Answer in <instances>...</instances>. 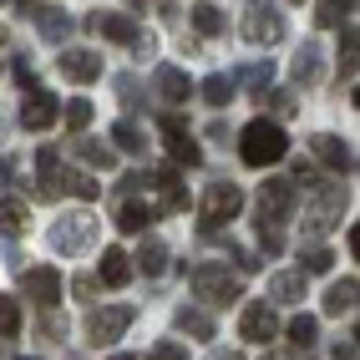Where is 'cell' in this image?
I'll use <instances>...</instances> for the list:
<instances>
[{
    "instance_id": "1",
    "label": "cell",
    "mask_w": 360,
    "mask_h": 360,
    "mask_svg": "<svg viewBox=\"0 0 360 360\" xmlns=\"http://www.w3.org/2000/svg\"><path fill=\"white\" fill-rule=\"evenodd\" d=\"M284 153H290V137H284V127L269 122V117H254V122L238 132V158L249 167H274V162H284Z\"/></svg>"
},
{
    "instance_id": "2",
    "label": "cell",
    "mask_w": 360,
    "mask_h": 360,
    "mask_svg": "<svg viewBox=\"0 0 360 360\" xmlns=\"http://www.w3.org/2000/svg\"><path fill=\"white\" fill-rule=\"evenodd\" d=\"M295 219V183L290 178H269V183H264L259 188V233H284V224H290Z\"/></svg>"
},
{
    "instance_id": "3",
    "label": "cell",
    "mask_w": 360,
    "mask_h": 360,
    "mask_svg": "<svg viewBox=\"0 0 360 360\" xmlns=\"http://www.w3.org/2000/svg\"><path fill=\"white\" fill-rule=\"evenodd\" d=\"M238 31H244V41H254V46H274V41H284V15H279L274 0H249Z\"/></svg>"
},
{
    "instance_id": "4",
    "label": "cell",
    "mask_w": 360,
    "mask_h": 360,
    "mask_svg": "<svg viewBox=\"0 0 360 360\" xmlns=\"http://www.w3.org/2000/svg\"><path fill=\"white\" fill-rule=\"evenodd\" d=\"M97 244V219L91 213H66V219L51 224V249L56 254H82Z\"/></svg>"
},
{
    "instance_id": "5",
    "label": "cell",
    "mask_w": 360,
    "mask_h": 360,
    "mask_svg": "<svg viewBox=\"0 0 360 360\" xmlns=\"http://www.w3.org/2000/svg\"><path fill=\"white\" fill-rule=\"evenodd\" d=\"M193 295L208 304H233L238 300V279L224 269V264H198L193 269Z\"/></svg>"
},
{
    "instance_id": "6",
    "label": "cell",
    "mask_w": 360,
    "mask_h": 360,
    "mask_svg": "<svg viewBox=\"0 0 360 360\" xmlns=\"http://www.w3.org/2000/svg\"><path fill=\"white\" fill-rule=\"evenodd\" d=\"M238 208H244V193H238L233 183H213L203 193V233L224 229L229 219H238Z\"/></svg>"
},
{
    "instance_id": "7",
    "label": "cell",
    "mask_w": 360,
    "mask_h": 360,
    "mask_svg": "<svg viewBox=\"0 0 360 360\" xmlns=\"http://www.w3.org/2000/svg\"><path fill=\"white\" fill-rule=\"evenodd\" d=\"M132 325V304H107V309H91L86 315V340L91 345H107V340H117Z\"/></svg>"
},
{
    "instance_id": "8",
    "label": "cell",
    "mask_w": 360,
    "mask_h": 360,
    "mask_svg": "<svg viewBox=\"0 0 360 360\" xmlns=\"http://www.w3.org/2000/svg\"><path fill=\"white\" fill-rule=\"evenodd\" d=\"M238 330H244V340L269 345L274 335H279V315H274V304H269V300H249V304H244V315H238Z\"/></svg>"
},
{
    "instance_id": "9",
    "label": "cell",
    "mask_w": 360,
    "mask_h": 360,
    "mask_svg": "<svg viewBox=\"0 0 360 360\" xmlns=\"http://www.w3.org/2000/svg\"><path fill=\"white\" fill-rule=\"evenodd\" d=\"M56 66H61V77H66V82H82V86L102 77V56H97V51H86V46H66V51L56 56Z\"/></svg>"
},
{
    "instance_id": "10",
    "label": "cell",
    "mask_w": 360,
    "mask_h": 360,
    "mask_svg": "<svg viewBox=\"0 0 360 360\" xmlns=\"http://www.w3.org/2000/svg\"><path fill=\"white\" fill-rule=\"evenodd\" d=\"M340 208H345V188L335 183V188H325V193L309 203V219H304V233L315 229V233H330L335 224H340Z\"/></svg>"
},
{
    "instance_id": "11",
    "label": "cell",
    "mask_w": 360,
    "mask_h": 360,
    "mask_svg": "<svg viewBox=\"0 0 360 360\" xmlns=\"http://www.w3.org/2000/svg\"><path fill=\"white\" fill-rule=\"evenodd\" d=\"M56 117H61V102L51 97V91H31L26 97V107H20V127L26 132H46V127H56Z\"/></svg>"
},
{
    "instance_id": "12",
    "label": "cell",
    "mask_w": 360,
    "mask_h": 360,
    "mask_svg": "<svg viewBox=\"0 0 360 360\" xmlns=\"http://www.w3.org/2000/svg\"><path fill=\"white\" fill-rule=\"evenodd\" d=\"M162 142H167V153H173V162H188V167H198V162H203L193 132L183 127V117H162Z\"/></svg>"
},
{
    "instance_id": "13",
    "label": "cell",
    "mask_w": 360,
    "mask_h": 360,
    "mask_svg": "<svg viewBox=\"0 0 360 360\" xmlns=\"http://www.w3.org/2000/svg\"><path fill=\"white\" fill-rule=\"evenodd\" d=\"M153 91H158L167 107H183L188 97H193V82H188L183 66H158V71H153Z\"/></svg>"
},
{
    "instance_id": "14",
    "label": "cell",
    "mask_w": 360,
    "mask_h": 360,
    "mask_svg": "<svg viewBox=\"0 0 360 360\" xmlns=\"http://www.w3.org/2000/svg\"><path fill=\"white\" fill-rule=\"evenodd\" d=\"M31 20H36V31L51 41V46H66V36L77 31V20H71L61 6H36V11H31Z\"/></svg>"
},
{
    "instance_id": "15",
    "label": "cell",
    "mask_w": 360,
    "mask_h": 360,
    "mask_svg": "<svg viewBox=\"0 0 360 360\" xmlns=\"http://www.w3.org/2000/svg\"><path fill=\"white\" fill-rule=\"evenodd\" d=\"M20 284H26V300H36L41 309H51V304L61 300V274L46 269V264H41V269H26V279H20Z\"/></svg>"
},
{
    "instance_id": "16",
    "label": "cell",
    "mask_w": 360,
    "mask_h": 360,
    "mask_svg": "<svg viewBox=\"0 0 360 360\" xmlns=\"http://www.w3.org/2000/svg\"><path fill=\"white\" fill-rule=\"evenodd\" d=\"M309 148H315V158L330 167V173H350L355 167V153L345 148L340 137H330V132H320V137H309Z\"/></svg>"
},
{
    "instance_id": "17",
    "label": "cell",
    "mask_w": 360,
    "mask_h": 360,
    "mask_svg": "<svg viewBox=\"0 0 360 360\" xmlns=\"http://www.w3.org/2000/svg\"><path fill=\"white\" fill-rule=\"evenodd\" d=\"M320 71H325V61H320V46H315V41H304L300 51H295V66H290L295 86H309V82H320Z\"/></svg>"
},
{
    "instance_id": "18",
    "label": "cell",
    "mask_w": 360,
    "mask_h": 360,
    "mask_svg": "<svg viewBox=\"0 0 360 360\" xmlns=\"http://www.w3.org/2000/svg\"><path fill=\"white\" fill-rule=\"evenodd\" d=\"M97 279H102V284H112V290H122V284L132 279V254L107 249V254H102V264H97Z\"/></svg>"
},
{
    "instance_id": "19",
    "label": "cell",
    "mask_w": 360,
    "mask_h": 360,
    "mask_svg": "<svg viewBox=\"0 0 360 360\" xmlns=\"http://www.w3.org/2000/svg\"><path fill=\"white\" fill-rule=\"evenodd\" d=\"M36 173H41V188H36V193H41V198H56V193H61V158H56V148H41V153H36Z\"/></svg>"
},
{
    "instance_id": "20",
    "label": "cell",
    "mask_w": 360,
    "mask_h": 360,
    "mask_svg": "<svg viewBox=\"0 0 360 360\" xmlns=\"http://www.w3.org/2000/svg\"><path fill=\"white\" fill-rule=\"evenodd\" d=\"M97 31L107 36V41H122V46H132L137 36H142V26L132 15H117V11H107V15H97Z\"/></svg>"
},
{
    "instance_id": "21",
    "label": "cell",
    "mask_w": 360,
    "mask_h": 360,
    "mask_svg": "<svg viewBox=\"0 0 360 360\" xmlns=\"http://www.w3.org/2000/svg\"><path fill=\"white\" fill-rule=\"evenodd\" d=\"M173 325H178L183 335H193V340H213V315H208V309H193V304H183L178 315H173Z\"/></svg>"
},
{
    "instance_id": "22",
    "label": "cell",
    "mask_w": 360,
    "mask_h": 360,
    "mask_svg": "<svg viewBox=\"0 0 360 360\" xmlns=\"http://www.w3.org/2000/svg\"><path fill=\"white\" fill-rule=\"evenodd\" d=\"M153 219H158L153 203H122V213H117V229H122V233H148Z\"/></svg>"
},
{
    "instance_id": "23",
    "label": "cell",
    "mask_w": 360,
    "mask_h": 360,
    "mask_svg": "<svg viewBox=\"0 0 360 360\" xmlns=\"http://www.w3.org/2000/svg\"><path fill=\"white\" fill-rule=\"evenodd\" d=\"M355 295H360L355 274H350V279H335L330 295H325V315H345V309H355Z\"/></svg>"
},
{
    "instance_id": "24",
    "label": "cell",
    "mask_w": 360,
    "mask_h": 360,
    "mask_svg": "<svg viewBox=\"0 0 360 360\" xmlns=\"http://www.w3.org/2000/svg\"><path fill=\"white\" fill-rule=\"evenodd\" d=\"M304 300V274H274L269 279V304H295Z\"/></svg>"
},
{
    "instance_id": "25",
    "label": "cell",
    "mask_w": 360,
    "mask_h": 360,
    "mask_svg": "<svg viewBox=\"0 0 360 360\" xmlns=\"http://www.w3.org/2000/svg\"><path fill=\"white\" fill-rule=\"evenodd\" d=\"M132 259H137L142 274H162V269H167V244H162V238H142V249H137Z\"/></svg>"
},
{
    "instance_id": "26",
    "label": "cell",
    "mask_w": 360,
    "mask_h": 360,
    "mask_svg": "<svg viewBox=\"0 0 360 360\" xmlns=\"http://www.w3.org/2000/svg\"><path fill=\"white\" fill-rule=\"evenodd\" d=\"M198 97H203L208 107H229V102H233V77H224V71H213V77H203Z\"/></svg>"
},
{
    "instance_id": "27",
    "label": "cell",
    "mask_w": 360,
    "mask_h": 360,
    "mask_svg": "<svg viewBox=\"0 0 360 360\" xmlns=\"http://www.w3.org/2000/svg\"><path fill=\"white\" fill-rule=\"evenodd\" d=\"M188 15H193V31H198V36H224V11L213 6V0H198Z\"/></svg>"
},
{
    "instance_id": "28",
    "label": "cell",
    "mask_w": 360,
    "mask_h": 360,
    "mask_svg": "<svg viewBox=\"0 0 360 360\" xmlns=\"http://www.w3.org/2000/svg\"><path fill=\"white\" fill-rule=\"evenodd\" d=\"M0 233H6V238L26 233V203H20V198H0Z\"/></svg>"
},
{
    "instance_id": "29",
    "label": "cell",
    "mask_w": 360,
    "mask_h": 360,
    "mask_svg": "<svg viewBox=\"0 0 360 360\" xmlns=\"http://www.w3.org/2000/svg\"><path fill=\"white\" fill-rule=\"evenodd\" d=\"M71 153H77L82 162H91V167H107L112 162V148L97 142V137H71Z\"/></svg>"
},
{
    "instance_id": "30",
    "label": "cell",
    "mask_w": 360,
    "mask_h": 360,
    "mask_svg": "<svg viewBox=\"0 0 360 360\" xmlns=\"http://www.w3.org/2000/svg\"><path fill=\"white\" fill-rule=\"evenodd\" d=\"M330 269H335V249H325V244L309 249V244H304V254H300V274H330Z\"/></svg>"
},
{
    "instance_id": "31",
    "label": "cell",
    "mask_w": 360,
    "mask_h": 360,
    "mask_svg": "<svg viewBox=\"0 0 360 360\" xmlns=\"http://www.w3.org/2000/svg\"><path fill=\"white\" fill-rule=\"evenodd\" d=\"M112 148H117V153H132V158H137L142 148H148V137L137 132V122H117V127H112Z\"/></svg>"
},
{
    "instance_id": "32",
    "label": "cell",
    "mask_w": 360,
    "mask_h": 360,
    "mask_svg": "<svg viewBox=\"0 0 360 360\" xmlns=\"http://www.w3.org/2000/svg\"><path fill=\"white\" fill-rule=\"evenodd\" d=\"M355 11V0H315V26H340Z\"/></svg>"
},
{
    "instance_id": "33",
    "label": "cell",
    "mask_w": 360,
    "mask_h": 360,
    "mask_svg": "<svg viewBox=\"0 0 360 360\" xmlns=\"http://www.w3.org/2000/svg\"><path fill=\"white\" fill-rule=\"evenodd\" d=\"M290 340H295L300 350H309V345L320 340V320H315V315H295V320H290Z\"/></svg>"
},
{
    "instance_id": "34",
    "label": "cell",
    "mask_w": 360,
    "mask_h": 360,
    "mask_svg": "<svg viewBox=\"0 0 360 360\" xmlns=\"http://www.w3.org/2000/svg\"><path fill=\"white\" fill-rule=\"evenodd\" d=\"M66 127H71V132H86V127H91V102H86V97H71V102H66Z\"/></svg>"
},
{
    "instance_id": "35",
    "label": "cell",
    "mask_w": 360,
    "mask_h": 360,
    "mask_svg": "<svg viewBox=\"0 0 360 360\" xmlns=\"http://www.w3.org/2000/svg\"><path fill=\"white\" fill-rule=\"evenodd\" d=\"M66 188H71V193H77L82 203H91V198L102 193V183H97V178H86V173H66Z\"/></svg>"
},
{
    "instance_id": "36",
    "label": "cell",
    "mask_w": 360,
    "mask_h": 360,
    "mask_svg": "<svg viewBox=\"0 0 360 360\" xmlns=\"http://www.w3.org/2000/svg\"><path fill=\"white\" fill-rule=\"evenodd\" d=\"M269 77H274V66H264V61H254V66L238 71V82H249L254 91H269Z\"/></svg>"
},
{
    "instance_id": "37",
    "label": "cell",
    "mask_w": 360,
    "mask_h": 360,
    "mask_svg": "<svg viewBox=\"0 0 360 360\" xmlns=\"http://www.w3.org/2000/svg\"><path fill=\"white\" fill-rule=\"evenodd\" d=\"M142 183H153V188H162V193H167V188H178V167L162 162V167H153V173H142Z\"/></svg>"
},
{
    "instance_id": "38",
    "label": "cell",
    "mask_w": 360,
    "mask_h": 360,
    "mask_svg": "<svg viewBox=\"0 0 360 360\" xmlns=\"http://www.w3.org/2000/svg\"><path fill=\"white\" fill-rule=\"evenodd\" d=\"M0 335H20V304L0 300Z\"/></svg>"
},
{
    "instance_id": "39",
    "label": "cell",
    "mask_w": 360,
    "mask_h": 360,
    "mask_svg": "<svg viewBox=\"0 0 360 360\" xmlns=\"http://www.w3.org/2000/svg\"><path fill=\"white\" fill-rule=\"evenodd\" d=\"M259 107H274V112H295V97L290 91H254Z\"/></svg>"
},
{
    "instance_id": "40",
    "label": "cell",
    "mask_w": 360,
    "mask_h": 360,
    "mask_svg": "<svg viewBox=\"0 0 360 360\" xmlns=\"http://www.w3.org/2000/svg\"><path fill=\"white\" fill-rule=\"evenodd\" d=\"M148 360H188V350H183L178 340H162V345H158V350H153Z\"/></svg>"
},
{
    "instance_id": "41",
    "label": "cell",
    "mask_w": 360,
    "mask_h": 360,
    "mask_svg": "<svg viewBox=\"0 0 360 360\" xmlns=\"http://www.w3.org/2000/svg\"><path fill=\"white\" fill-rule=\"evenodd\" d=\"M117 91H122V102H127V107H137V102H142V86H137L132 77H117Z\"/></svg>"
},
{
    "instance_id": "42",
    "label": "cell",
    "mask_w": 360,
    "mask_h": 360,
    "mask_svg": "<svg viewBox=\"0 0 360 360\" xmlns=\"http://www.w3.org/2000/svg\"><path fill=\"white\" fill-rule=\"evenodd\" d=\"M330 355H335V360H355V340H350V335H345V340H335Z\"/></svg>"
},
{
    "instance_id": "43",
    "label": "cell",
    "mask_w": 360,
    "mask_h": 360,
    "mask_svg": "<svg viewBox=\"0 0 360 360\" xmlns=\"http://www.w3.org/2000/svg\"><path fill=\"white\" fill-rule=\"evenodd\" d=\"M259 244L269 249V254H279V249H284V233H274V229H269V233H259Z\"/></svg>"
},
{
    "instance_id": "44",
    "label": "cell",
    "mask_w": 360,
    "mask_h": 360,
    "mask_svg": "<svg viewBox=\"0 0 360 360\" xmlns=\"http://www.w3.org/2000/svg\"><path fill=\"white\" fill-rule=\"evenodd\" d=\"M71 290H77V300H91V295H97V284H91V279H71Z\"/></svg>"
},
{
    "instance_id": "45",
    "label": "cell",
    "mask_w": 360,
    "mask_h": 360,
    "mask_svg": "<svg viewBox=\"0 0 360 360\" xmlns=\"http://www.w3.org/2000/svg\"><path fill=\"white\" fill-rule=\"evenodd\" d=\"M295 178H300V183H320V173H315L309 162H295Z\"/></svg>"
},
{
    "instance_id": "46",
    "label": "cell",
    "mask_w": 360,
    "mask_h": 360,
    "mask_svg": "<svg viewBox=\"0 0 360 360\" xmlns=\"http://www.w3.org/2000/svg\"><path fill=\"white\" fill-rule=\"evenodd\" d=\"M15 82H20V86H36V77H31V66H26V61H15Z\"/></svg>"
},
{
    "instance_id": "47",
    "label": "cell",
    "mask_w": 360,
    "mask_h": 360,
    "mask_svg": "<svg viewBox=\"0 0 360 360\" xmlns=\"http://www.w3.org/2000/svg\"><path fill=\"white\" fill-rule=\"evenodd\" d=\"M11 173H15V158H0V183H11Z\"/></svg>"
},
{
    "instance_id": "48",
    "label": "cell",
    "mask_w": 360,
    "mask_h": 360,
    "mask_svg": "<svg viewBox=\"0 0 360 360\" xmlns=\"http://www.w3.org/2000/svg\"><path fill=\"white\" fill-rule=\"evenodd\" d=\"M264 360H295L290 350H269V355H264Z\"/></svg>"
},
{
    "instance_id": "49",
    "label": "cell",
    "mask_w": 360,
    "mask_h": 360,
    "mask_svg": "<svg viewBox=\"0 0 360 360\" xmlns=\"http://www.w3.org/2000/svg\"><path fill=\"white\" fill-rule=\"evenodd\" d=\"M213 360H244V355H238V350H219V355H213Z\"/></svg>"
},
{
    "instance_id": "50",
    "label": "cell",
    "mask_w": 360,
    "mask_h": 360,
    "mask_svg": "<svg viewBox=\"0 0 360 360\" xmlns=\"http://www.w3.org/2000/svg\"><path fill=\"white\" fill-rule=\"evenodd\" d=\"M112 360H132V355H112Z\"/></svg>"
}]
</instances>
